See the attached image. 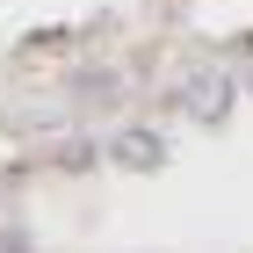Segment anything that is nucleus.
I'll use <instances>...</instances> for the list:
<instances>
[{
	"label": "nucleus",
	"instance_id": "nucleus-1",
	"mask_svg": "<svg viewBox=\"0 0 253 253\" xmlns=\"http://www.w3.org/2000/svg\"><path fill=\"white\" fill-rule=\"evenodd\" d=\"M224 101H232V87H224V73H203V80H195V87H188V94H181V109H188V116H224Z\"/></svg>",
	"mask_w": 253,
	"mask_h": 253
},
{
	"label": "nucleus",
	"instance_id": "nucleus-2",
	"mask_svg": "<svg viewBox=\"0 0 253 253\" xmlns=\"http://www.w3.org/2000/svg\"><path fill=\"white\" fill-rule=\"evenodd\" d=\"M116 159H123V167H152V159H159V145H145V137H123V145H116Z\"/></svg>",
	"mask_w": 253,
	"mask_h": 253
}]
</instances>
